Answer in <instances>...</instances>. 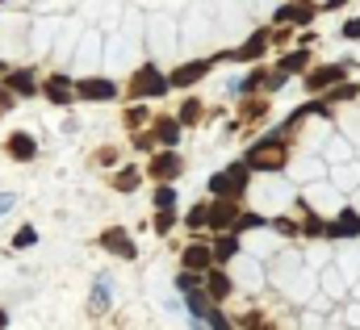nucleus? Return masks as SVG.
I'll use <instances>...</instances> for the list:
<instances>
[{
  "label": "nucleus",
  "instance_id": "2",
  "mask_svg": "<svg viewBox=\"0 0 360 330\" xmlns=\"http://www.w3.org/2000/svg\"><path fill=\"white\" fill-rule=\"evenodd\" d=\"M248 176H252V167H248V164H231L226 171H218V176L210 180V192H214L218 201H235V197L243 192Z\"/></svg>",
  "mask_w": 360,
  "mask_h": 330
},
{
  "label": "nucleus",
  "instance_id": "44",
  "mask_svg": "<svg viewBox=\"0 0 360 330\" xmlns=\"http://www.w3.org/2000/svg\"><path fill=\"white\" fill-rule=\"evenodd\" d=\"M0 72H4V63H0Z\"/></svg>",
  "mask_w": 360,
  "mask_h": 330
},
{
  "label": "nucleus",
  "instance_id": "20",
  "mask_svg": "<svg viewBox=\"0 0 360 330\" xmlns=\"http://www.w3.org/2000/svg\"><path fill=\"white\" fill-rule=\"evenodd\" d=\"M205 297H210V293H201V289H193V293H188V310H193V314H201V318H210V314H214V305H210Z\"/></svg>",
  "mask_w": 360,
  "mask_h": 330
},
{
  "label": "nucleus",
  "instance_id": "27",
  "mask_svg": "<svg viewBox=\"0 0 360 330\" xmlns=\"http://www.w3.org/2000/svg\"><path fill=\"white\" fill-rule=\"evenodd\" d=\"M327 230H331V226H327L323 218H314V213H310V218H306V226H302V235H310V239H314V235H327Z\"/></svg>",
  "mask_w": 360,
  "mask_h": 330
},
{
  "label": "nucleus",
  "instance_id": "35",
  "mask_svg": "<svg viewBox=\"0 0 360 330\" xmlns=\"http://www.w3.org/2000/svg\"><path fill=\"white\" fill-rule=\"evenodd\" d=\"M260 84H264V72H252L248 80H239L235 88H260Z\"/></svg>",
  "mask_w": 360,
  "mask_h": 330
},
{
  "label": "nucleus",
  "instance_id": "17",
  "mask_svg": "<svg viewBox=\"0 0 360 330\" xmlns=\"http://www.w3.org/2000/svg\"><path fill=\"white\" fill-rule=\"evenodd\" d=\"M205 293H210L214 301L231 297V276H226V272H218V268H214V272H205Z\"/></svg>",
  "mask_w": 360,
  "mask_h": 330
},
{
  "label": "nucleus",
  "instance_id": "40",
  "mask_svg": "<svg viewBox=\"0 0 360 330\" xmlns=\"http://www.w3.org/2000/svg\"><path fill=\"white\" fill-rule=\"evenodd\" d=\"M344 4H348V0H327V8H344Z\"/></svg>",
  "mask_w": 360,
  "mask_h": 330
},
{
  "label": "nucleus",
  "instance_id": "19",
  "mask_svg": "<svg viewBox=\"0 0 360 330\" xmlns=\"http://www.w3.org/2000/svg\"><path fill=\"white\" fill-rule=\"evenodd\" d=\"M297 72H306V51L285 55V59H281V67H276V76H281V80H289V76H297Z\"/></svg>",
  "mask_w": 360,
  "mask_h": 330
},
{
  "label": "nucleus",
  "instance_id": "26",
  "mask_svg": "<svg viewBox=\"0 0 360 330\" xmlns=\"http://www.w3.org/2000/svg\"><path fill=\"white\" fill-rule=\"evenodd\" d=\"M256 226H264V218H260V213H239V222H235V230H231V235H239V230H256Z\"/></svg>",
  "mask_w": 360,
  "mask_h": 330
},
{
  "label": "nucleus",
  "instance_id": "24",
  "mask_svg": "<svg viewBox=\"0 0 360 330\" xmlns=\"http://www.w3.org/2000/svg\"><path fill=\"white\" fill-rule=\"evenodd\" d=\"M193 230H201V226H210V205H197V209H188V218H184Z\"/></svg>",
  "mask_w": 360,
  "mask_h": 330
},
{
  "label": "nucleus",
  "instance_id": "25",
  "mask_svg": "<svg viewBox=\"0 0 360 330\" xmlns=\"http://www.w3.org/2000/svg\"><path fill=\"white\" fill-rule=\"evenodd\" d=\"M197 117H201V100H184V109H180V126H193V121H197Z\"/></svg>",
  "mask_w": 360,
  "mask_h": 330
},
{
  "label": "nucleus",
  "instance_id": "41",
  "mask_svg": "<svg viewBox=\"0 0 360 330\" xmlns=\"http://www.w3.org/2000/svg\"><path fill=\"white\" fill-rule=\"evenodd\" d=\"M8 100H13V96H8V92H4V84H0V105H8Z\"/></svg>",
  "mask_w": 360,
  "mask_h": 330
},
{
  "label": "nucleus",
  "instance_id": "11",
  "mask_svg": "<svg viewBox=\"0 0 360 330\" xmlns=\"http://www.w3.org/2000/svg\"><path fill=\"white\" fill-rule=\"evenodd\" d=\"M42 92H46V100H55V105H72L76 84L68 80V76H51V80L42 84Z\"/></svg>",
  "mask_w": 360,
  "mask_h": 330
},
{
  "label": "nucleus",
  "instance_id": "43",
  "mask_svg": "<svg viewBox=\"0 0 360 330\" xmlns=\"http://www.w3.org/2000/svg\"><path fill=\"white\" fill-rule=\"evenodd\" d=\"M0 330H4V314H0Z\"/></svg>",
  "mask_w": 360,
  "mask_h": 330
},
{
  "label": "nucleus",
  "instance_id": "12",
  "mask_svg": "<svg viewBox=\"0 0 360 330\" xmlns=\"http://www.w3.org/2000/svg\"><path fill=\"white\" fill-rule=\"evenodd\" d=\"M269 42H272V29H260V34H252L239 51H235V59H243V63H252V59H260L264 51H269Z\"/></svg>",
  "mask_w": 360,
  "mask_h": 330
},
{
  "label": "nucleus",
  "instance_id": "23",
  "mask_svg": "<svg viewBox=\"0 0 360 330\" xmlns=\"http://www.w3.org/2000/svg\"><path fill=\"white\" fill-rule=\"evenodd\" d=\"M113 188H122V192H130V188H139V171H134V167H126V171H117V176H113Z\"/></svg>",
  "mask_w": 360,
  "mask_h": 330
},
{
  "label": "nucleus",
  "instance_id": "10",
  "mask_svg": "<svg viewBox=\"0 0 360 330\" xmlns=\"http://www.w3.org/2000/svg\"><path fill=\"white\" fill-rule=\"evenodd\" d=\"M76 96H84V100H113L117 96V88H113V80H80L76 84Z\"/></svg>",
  "mask_w": 360,
  "mask_h": 330
},
{
  "label": "nucleus",
  "instance_id": "33",
  "mask_svg": "<svg viewBox=\"0 0 360 330\" xmlns=\"http://www.w3.org/2000/svg\"><path fill=\"white\" fill-rule=\"evenodd\" d=\"M176 284L184 289V293H193V289H197V272H184V276H176Z\"/></svg>",
  "mask_w": 360,
  "mask_h": 330
},
{
  "label": "nucleus",
  "instance_id": "16",
  "mask_svg": "<svg viewBox=\"0 0 360 330\" xmlns=\"http://www.w3.org/2000/svg\"><path fill=\"white\" fill-rule=\"evenodd\" d=\"M155 143H164L168 151L176 147L180 143V121L176 117H160V121H155Z\"/></svg>",
  "mask_w": 360,
  "mask_h": 330
},
{
  "label": "nucleus",
  "instance_id": "42",
  "mask_svg": "<svg viewBox=\"0 0 360 330\" xmlns=\"http://www.w3.org/2000/svg\"><path fill=\"white\" fill-rule=\"evenodd\" d=\"M0 209H8V197H0Z\"/></svg>",
  "mask_w": 360,
  "mask_h": 330
},
{
  "label": "nucleus",
  "instance_id": "28",
  "mask_svg": "<svg viewBox=\"0 0 360 330\" xmlns=\"http://www.w3.org/2000/svg\"><path fill=\"white\" fill-rule=\"evenodd\" d=\"M348 96H356V84H340V88L327 92V100H348Z\"/></svg>",
  "mask_w": 360,
  "mask_h": 330
},
{
  "label": "nucleus",
  "instance_id": "14",
  "mask_svg": "<svg viewBox=\"0 0 360 330\" xmlns=\"http://www.w3.org/2000/svg\"><path fill=\"white\" fill-rule=\"evenodd\" d=\"M38 155V143L30 138V134H13L8 138V159H17V164H30Z\"/></svg>",
  "mask_w": 360,
  "mask_h": 330
},
{
  "label": "nucleus",
  "instance_id": "29",
  "mask_svg": "<svg viewBox=\"0 0 360 330\" xmlns=\"http://www.w3.org/2000/svg\"><path fill=\"white\" fill-rule=\"evenodd\" d=\"M172 226H176V213H172V209H168V213H160V218H155V230H160V235H168V230H172Z\"/></svg>",
  "mask_w": 360,
  "mask_h": 330
},
{
  "label": "nucleus",
  "instance_id": "31",
  "mask_svg": "<svg viewBox=\"0 0 360 330\" xmlns=\"http://www.w3.org/2000/svg\"><path fill=\"white\" fill-rule=\"evenodd\" d=\"M134 147H139V151H151V147H155V130H147V134H134Z\"/></svg>",
  "mask_w": 360,
  "mask_h": 330
},
{
  "label": "nucleus",
  "instance_id": "15",
  "mask_svg": "<svg viewBox=\"0 0 360 330\" xmlns=\"http://www.w3.org/2000/svg\"><path fill=\"white\" fill-rule=\"evenodd\" d=\"M331 239H356L360 235V218L356 213H340L335 222H331V230H327Z\"/></svg>",
  "mask_w": 360,
  "mask_h": 330
},
{
  "label": "nucleus",
  "instance_id": "7",
  "mask_svg": "<svg viewBox=\"0 0 360 330\" xmlns=\"http://www.w3.org/2000/svg\"><path fill=\"white\" fill-rule=\"evenodd\" d=\"M235 222H239V209H235V201H214L210 205V230H235Z\"/></svg>",
  "mask_w": 360,
  "mask_h": 330
},
{
  "label": "nucleus",
  "instance_id": "36",
  "mask_svg": "<svg viewBox=\"0 0 360 330\" xmlns=\"http://www.w3.org/2000/svg\"><path fill=\"white\" fill-rule=\"evenodd\" d=\"M264 113V100H252V105H243V117H260Z\"/></svg>",
  "mask_w": 360,
  "mask_h": 330
},
{
  "label": "nucleus",
  "instance_id": "6",
  "mask_svg": "<svg viewBox=\"0 0 360 330\" xmlns=\"http://www.w3.org/2000/svg\"><path fill=\"white\" fill-rule=\"evenodd\" d=\"M147 171H151L160 184H172V180L180 176V155H176V151H160V155L151 159V167H147Z\"/></svg>",
  "mask_w": 360,
  "mask_h": 330
},
{
  "label": "nucleus",
  "instance_id": "34",
  "mask_svg": "<svg viewBox=\"0 0 360 330\" xmlns=\"http://www.w3.org/2000/svg\"><path fill=\"white\" fill-rule=\"evenodd\" d=\"M344 38H360V17H352V21H344V29H340Z\"/></svg>",
  "mask_w": 360,
  "mask_h": 330
},
{
  "label": "nucleus",
  "instance_id": "18",
  "mask_svg": "<svg viewBox=\"0 0 360 330\" xmlns=\"http://www.w3.org/2000/svg\"><path fill=\"white\" fill-rule=\"evenodd\" d=\"M8 88H13L17 96H34V92H38V80H34V72H25V67H21V72H13V76H8Z\"/></svg>",
  "mask_w": 360,
  "mask_h": 330
},
{
  "label": "nucleus",
  "instance_id": "9",
  "mask_svg": "<svg viewBox=\"0 0 360 330\" xmlns=\"http://www.w3.org/2000/svg\"><path fill=\"white\" fill-rule=\"evenodd\" d=\"M180 263H184V272H214V263H218V259H214V251H210V247L193 243V247L184 251V259H180Z\"/></svg>",
  "mask_w": 360,
  "mask_h": 330
},
{
  "label": "nucleus",
  "instance_id": "13",
  "mask_svg": "<svg viewBox=\"0 0 360 330\" xmlns=\"http://www.w3.org/2000/svg\"><path fill=\"white\" fill-rule=\"evenodd\" d=\"M306 21H314L310 4H281L276 8V25H306Z\"/></svg>",
  "mask_w": 360,
  "mask_h": 330
},
{
  "label": "nucleus",
  "instance_id": "22",
  "mask_svg": "<svg viewBox=\"0 0 360 330\" xmlns=\"http://www.w3.org/2000/svg\"><path fill=\"white\" fill-rule=\"evenodd\" d=\"M172 205H176V192H172V184H160V188H155V209H160V213H168Z\"/></svg>",
  "mask_w": 360,
  "mask_h": 330
},
{
  "label": "nucleus",
  "instance_id": "3",
  "mask_svg": "<svg viewBox=\"0 0 360 330\" xmlns=\"http://www.w3.org/2000/svg\"><path fill=\"white\" fill-rule=\"evenodd\" d=\"M168 88H172V84L155 72V63H147V67H139V72H134V80H130V96L147 100V96H164Z\"/></svg>",
  "mask_w": 360,
  "mask_h": 330
},
{
  "label": "nucleus",
  "instance_id": "32",
  "mask_svg": "<svg viewBox=\"0 0 360 330\" xmlns=\"http://www.w3.org/2000/svg\"><path fill=\"white\" fill-rule=\"evenodd\" d=\"M34 239H38V235H34V226H25V230L13 239V247H34Z\"/></svg>",
  "mask_w": 360,
  "mask_h": 330
},
{
  "label": "nucleus",
  "instance_id": "5",
  "mask_svg": "<svg viewBox=\"0 0 360 330\" xmlns=\"http://www.w3.org/2000/svg\"><path fill=\"white\" fill-rule=\"evenodd\" d=\"M348 76V63H331V67H314L310 76H306V88L310 92H319V88H340V80Z\"/></svg>",
  "mask_w": 360,
  "mask_h": 330
},
{
  "label": "nucleus",
  "instance_id": "39",
  "mask_svg": "<svg viewBox=\"0 0 360 330\" xmlns=\"http://www.w3.org/2000/svg\"><path fill=\"white\" fill-rule=\"evenodd\" d=\"M143 117H147L143 109H130V113H126V121H130V126H143Z\"/></svg>",
  "mask_w": 360,
  "mask_h": 330
},
{
  "label": "nucleus",
  "instance_id": "1",
  "mask_svg": "<svg viewBox=\"0 0 360 330\" xmlns=\"http://www.w3.org/2000/svg\"><path fill=\"white\" fill-rule=\"evenodd\" d=\"M285 159H289V151H285V143H281L276 134L260 138V143L243 155V164L252 167V171H281V167H285Z\"/></svg>",
  "mask_w": 360,
  "mask_h": 330
},
{
  "label": "nucleus",
  "instance_id": "8",
  "mask_svg": "<svg viewBox=\"0 0 360 330\" xmlns=\"http://www.w3.org/2000/svg\"><path fill=\"white\" fill-rule=\"evenodd\" d=\"M101 247L113 251V255H122V259H134V255H139L134 239H130L126 230H105V235H101Z\"/></svg>",
  "mask_w": 360,
  "mask_h": 330
},
{
  "label": "nucleus",
  "instance_id": "38",
  "mask_svg": "<svg viewBox=\"0 0 360 330\" xmlns=\"http://www.w3.org/2000/svg\"><path fill=\"white\" fill-rule=\"evenodd\" d=\"M272 226H276V230H281V235H297V226H293V222H285V218H276V222H272Z\"/></svg>",
  "mask_w": 360,
  "mask_h": 330
},
{
  "label": "nucleus",
  "instance_id": "21",
  "mask_svg": "<svg viewBox=\"0 0 360 330\" xmlns=\"http://www.w3.org/2000/svg\"><path fill=\"white\" fill-rule=\"evenodd\" d=\"M235 251H239V239H235V235H222V239H218V243H214V259H218V263H222V259H231V255H235Z\"/></svg>",
  "mask_w": 360,
  "mask_h": 330
},
{
  "label": "nucleus",
  "instance_id": "30",
  "mask_svg": "<svg viewBox=\"0 0 360 330\" xmlns=\"http://www.w3.org/2000/svg\"><path fill=\"white\" fill-rule=\"evenodd\" d=\"M109 305V293H105V280H96V293H92V310H105Z\"/></svg>",
  "mask_w": 360,
  "mask_h": 330
},
{
  "label": "nucleus",
  "instance_id": "37",
  "mask_svg": "<svg viewBox=\"0 0 360 330\" xmlns=\"http://www.w3.org/2000/svg\"><path fill=\"white\" fill-rule=\"evenodd\" d=\"M210 326H214V330H231V322H226V318L214 310V314H210Z\"/></svg>",
  "mask_w": 360,
  "mask_h": 330
},
{
  "label": "nucleus",
  "instance_id": "4",
  "mask_svg": "<svg viewBox=\"0 0 360 330\" xmlns=\"http://www.w3.org/2000/svg\"><path fill=\"white\" fill-rule=\"evenodd\" d=\"M210 63H214V59H193V63H180L176 72L168 76V84H172V88H188V84L205 80V76H210Z\"/></svg>",
  "mask_w": 360,
  "mask_h": 330
}]
</instances>
